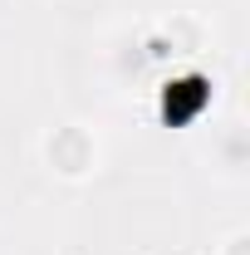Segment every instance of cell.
Masks as SVG:
<instances>
[{
    "mask_svg": "<svg viewBox=\"0 0 250 255\" xmlns=\"http://www.w3.org/2000/svg\"><path fill=\"white\" fill-rule=\"evenodd\" d=\"M44 162L49 172H59L64 182H84L98 167V137L84 123H59L44 132Z\"/></svg>",
    "mask_w": 250,
    "mask_h": 255,
    "instance_id": "1",
    "label": "cell"
},
{
    "mask_svg": "<svg viewBox=\"0 0 250 255\" xmlns=\"http://www.w3.org/2000/svg\"><path fill=\"white\" fill-rule=\"evenodd\" d=\"M211 167H221L226 177L246 172V128L241 123H226L211 132Z\"/></svg>",
    "mask_w": 250,
    "mask_h": 255,
    "instance_id": "2",
    "label": "cell"
},
{
    "mask_svg": "<svg viewBox=\"0 0 250 255\" xmlns=\"http://www.w3.org/2000/svg\"><path fill=\"white\" fill-rule=\"evenodd\" d=\"M216 255H250V236H246V231H231V236L221 241Z\"/></svg>",
    "mask_w": 250,
    "mask_h": 255,
    "instance_id": "3",
    "label": "cell"
}]
</instances>
